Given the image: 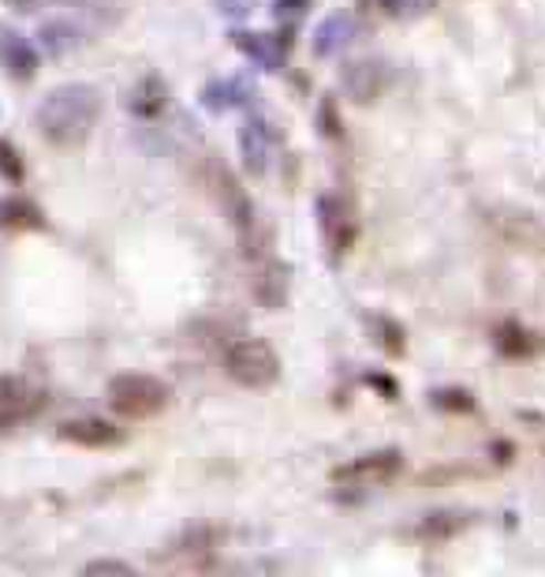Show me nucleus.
Segmentation results:
<instances>
[{"label":"nucleus","mask_w":545,"mask_h":577,"mask_svg":"<svg viewBox=\"0 0 545 577\" xmlns=\"http://www.w3.org/2000/svg\"><path fill=\"white\" fill-rule=\"evenodd\" d=\"M97 116H102V97H97L94 86L86 83H67L56 86L53 94L38 105V128L49 143H83L86 135L94 132Z\"/></svg>","instance_id":"1"},{"label":"nucleus","mask_w":545,"mask_h":577,"mask_svg":"<svg viewBox=\"0 0 545 577\" xmlns=\"http://www.w3.org/2000/svg\"><path fill=\"white\" fill-rule=\"evenodd\" d=\"M224 371L232 383L247 390H265L281 379V357L273 353L270 341L262 338H240L228 346L224 353Z\"/></svg>","instance_id":"2"},{"label":"nucleus","mask_w":545,"mask_h":577,"mask_svg":"<svg viewBox=\"0 0 545 577\" xmlns=\"http://www.w3.org/2000/svg\"><path fill=\"white\" fill-rule=\"evenodd\" d=\"M108 405L127 420H150L168 405V387L154 375H116L108 383Z\"/></svg>","instance_id":"3"},{"label":"nucleus","mask_w":545,"mask_h":577,"mask_svg":"<svg viewBox=\"0 0 545 577\" xmlns=\"http://www.w3.org/2000/svg\"><path fill=\"white\" fill-rule=\"evenodd\" d=\"M403 468V454L400 450H374V454H359L352 457L348 465L333 468V484L340 487H381L400 476Z\"/></svg>","instance_id":"4"},{"label":"nucleus","mask_w":545,"mask_h":577,"mask_svg":"<svg viewBox=\"0 0 545 577\" xmlns=\"http://www.w3.org/2000/svg\"><path fill=\"white\" fill-rule=\"evenodd\" d=\"M206 188H210V195L217 199V207L228 214V221L235 225V233L251 229V225L258 221L254 203L247 199V192L240 188V181L232 177V169H228V165L206 162Z\"/></svg>","instance_id":"5"},{"label":"nucleus","mask_w":545,"mask_h":577,"mask_svg":"<svg viewBox=\"0 0 545 577\" xmlns=\"http://www.w3.org/2000/svg\"><path fill=\"white\" fill-rule=\"evenodd\" d=\"M318 225L333 256H344L355 237H359V221H355L352 203L340 199V195H322L318 199Z\"/></svg>","instance_id":"6"},{"label":"nucleus","mask_w":545,"mask_h":577,"mask_svg":"<svg viewBox=\"0 0 545 577\" xmlns=\"http://www.w3.org/2000/svg\"><path fill=\"white\" fill-rule=\"evenodd\" d=\"M45 398L38 394L31 383H23V379H0V432H8V427L23 424V420H31L42 413Z\"/></svg>","instance_id":"7"},{"label":"nucleus","mask_w":545,"mask_h":577,"mask_svg":"<svg viewBox=\"0 0 545 577\" xmlns=\"http://www.w3.org/2000/svg\"><path fill=\"white\" fill-rule=\"evenodd\" d=\"M385 83H389V72H385V64L378 61H355L344 68V91H348L352 102H378Z\"/></svg>","instance_id":"8"},{"label":"nucleus","mask_w":545,"mask_h":577,"mask_svg":"<svg viewBox=\"0 0 545 577\" xmlns=\"http://www.w3.org/2000/svg\"><path fill=\"white\" fill-rule=\"evenodd\" d=\"M251 292L262 300L265 308H281L289 300V267H281L273 256L254 259V278H251Z\"/></svg>","instance_id":"9"},{"label":"nucleus","mask_w":545,"mask_h":577,"mask_svg":"<svg viewBox=\"0 0 545 577\" xmlns=\"http://www.w3.org/2000/svg\"><path fill=\"white\" fill-rule=\"evenodd\" d=\"M61 439L64 443L86 446V450H102V446H116L124 439V432L116 424H108L102 416H83V420H67L61 424Z\"/></svg>","instance_id":"10"},{"label":"nucleus","mask_w":545,"mask_h":577,"mask_svg":"<svg viewBox=\"0 0 545 577\" xmlns=\"http://www.w3.org/2000/svg\"><path fill=\"white\" fill-rule=\"evenodd\" d=\"M273 128L265 121H247L243 124V132H240V151H243V162H247V169L254 173V177H262L265 169H270V162H273Z\"/></svg>","instance_id":"11"},{"label":"nucleus","mask_w":545,"mask_h":577,"mask_svg":"<svg viewBox=\"0 0 545 577\" xmlns=\"http://www.w3.org/2000/svg\"><path fill=\"white\" fill-rule=\"evenodd\" d=\"M0 64L12 80H31L34 68H38V56L34 49L27 45V38H19L15 31H0Z\"/></svg>","instance_id":"12"},{"label":"nucleus","mask_w":545,"mask_h":577,"mask_svg":"<svg viewBox=\"0 0 545 577\" xmlns=\"http://www.w3.org/2000/svg\"><path fill=\"white\" fill-rule=\"evenodd\" d=\"M232 38H235V45H240L254 64L265 68V72H276V68L284 64V53H289V45H281L273 34H247V31H235Z\"/></svg>","instance_id":"13"},{"label":"nucleus","mask_w":545,"mask_h":577,"mask_svg":"<svg viewBox=\"0 0 545 577\" xmlns=\"http://www.w3.org/2000/svg\"><path fill=\"white\" fill-rule=\"evenodd\" d=\"M352 34H355V19L352 16H329L318 27V34H314V49H318L322 56H329L340 45H348Z\"/></svg>","instance_id":"14"},{"label":"nucleus","mask_w":545,"mask_h":577,"mask_svg":"<svg viewBox=\"0 0 545 577\" xmlns=\"http://www.w3.org/2000/svg\"><path fill=\"white\" fill-rule=\"evenodd\" d=\"M0 225H8V229H42L45 218H42V210H38L34 203L4 199L0 203Z\"/></svg>","instance_id":"15"},{"label":"nucleus","mask_w":545,"mask_h":577,"mask_svg":"<svg viewBox=\"0 0 545 577\" xmlns=\"http://www.w3.org/2000/svg\"><path fill=\"white\" fill-rule=\"evenodd\" d=\"M132 110L138 116H154L165 110V83L161 80H143L132 94Z\"/></svg>","instance_id":"16"},{"label":"nucleus","mask_w":545,"mask_h":577,"mask_svg":"<svg viewBox=\"0 0 545 577\" xmlns=\"http://www.w3.org/2000/svg\"><path fill=\"white\" fill-rule=\"evenodd\" d=\"M497 349L504 357H527L531 353V334L520 327H501L497 330Z\"/></svg>","instance_id":"17"},{"label":"nucleus","mask_w":545,"mask_h":577,"mask_svg":"<svg viewBox=\"0 0 545 577\" xmlns=\"http://www.w3.org/2000/svg\"><path fill=\"white\" fill-rule=\"evenodd\" d=\"M463 517L460 514H433L430 522L422 525L419 536H426V540H441V536H452V533H460L463 529Z\"/></svg>","instance_id":"18"},{"label":"nucleus","mask_w":545,"mask_h":577,"mask_svg":"<svg viewBox=\"0 0 545 577\" xmlns=\"http://www.w3.org/2000/svg\"><path fill=\"white\" fill-rule=\"evenodd\" d=\"M306 8H311V0H276L273 16H276V23L281 27H292L306 16Z\"/></svg>","instance_id":"19"},{"label":"nucleus","mask_w":545,"mask_h":577,"mask_svg":"<svg viewBox=\"0 0 545 577\" xmlns=\"http://www.w3.org/2000/svg\"><path fill=\"white\" fill-rule=\"evenodd\" d=\"M0 173H4V177H12V181L23 177V165H19V154H15L8 143H0Z\"/></svg>","instance_id":"20"},{"label":"nucleus","mask_w":545,"mask_h":577,"mask_svg":"<svg viewBox=\"0 0 545 577\" xmlns=\"http://www.w3.org/2000/svg\"><path fill=\"white\" fill-rule=\"evenodd\" d=\"M433 401H438L441 409H471V398L463 394V390H441Z\"/></svg>","instance_id":"21"},{"label":"nucleus","mask_w":545,"mask_h":577,"mask_svg":"<svg viewBox=\"0 0 545 577\" xmlns=\"http://www.w3.org/2000/svg\"><path fill=\"white\" fill-rule=\"evenodd\" d=\"M322 124H325V135H333V140H336V135H340L344 132V124L340 121H336V105L333 102H322Z\"/></svg>","instance_id":"22"},{"label":"nucleus","mask_w":545,"mask_h":577,"mask_svg":"<svg viewBox=\"0 0 545 577\" xmlns=\"http://www.w3.org/2000/svg\"><path fill=\"white\" fill-rule=\"evenodd\" d=\"M217 8H221L224 16H243L254 8V0H217Z\"/></svg>","instance_id":"23"},{"label":"nucleus","mask_w":545,"mask_h":577,"mask_svg":"<svg viewBox=\"0 0 545 577\" xmlns=\"http://www.w3.org/2000/svg\"><path fill=\"white\" fill-rule=\"evenodd\" d=\"M86 574H132V566L127 563H91L86 566Z\"/></svg>","instance_id":"24"}]
</instances>
